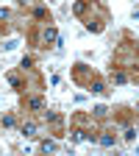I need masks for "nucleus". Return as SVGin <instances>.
<instances>
[{
	"label": "nucleus",
	"mask_w": 139,
	"mask_h": 156,
	"mask_svg": "<svg viewBox=\"0 0 139 156\" xmlns=\"http://www.w3.org/2000/svg\"><path fill=\"white\" fill-rule=\"evenodd\" d=\"M111 78H114V84H125V81H128V75H125L123 67H114V70H111Z\"/></svg>",
	"instance_id": "f257e3e1"
},
{
	"label": "nucleus",
	"mask_w": 139,
	"mask_h": 156,
	"mask_svg": "<svg viewBox=\"0 0 139 156\" xmlns=\"http://www.w3.org/2000/svg\"><path fill=\"white\" fill-rule=\"evenodd\" d=\"M23 134H25V136H36V126H33V123H25V126H23Z\"/></svg>",
	"instance_id": "39448f33"
},
{
	"label": "nucleus",
	"mask_w": 139,
	"mask_h": 156,
	"mask_svg": "<svg viewBox=\"0 0 139 156\" xmlns=\"http://www.w3.org/2000/svg\"><path fill=\"white\" fill-rule=\"evenodd\" d=\"M97 142H103V145H114V136H109V134H106V136H97Z\"/></svg>",
	"instance_id": "6e6552de"
},
{
	"label": "nucleus",
	"mask_w": 139,
	"mask_h": 156,
	"mask_svg": "<svg viewBox=\"0 0 139 156\" xmlns=\"http://www.w3.org/2000/svg\"><path fill=\"white\" fill-rule=\"evenodd\" d=\"M45 42H58V34H56V28H45Z\"/></svg>",
	"instance_id": "20e7f679"
},
{
	"label": "nucleus",
	"mask_w": 139,
	"mask_h": 156,
	"mask_svg": "<svg viewBox=\"0 0 139 156\" xmlns=\"http://www.w3.org/2000/svg\"><path fill=\"white\" fill-rule=\"evenodd\" d=\"M45 120H50V123H56V126H58V123H61V117H58L56 112H45Z\"/></svg>",
	"instance_id": "0eeeda50"
},
{
	"label": "nucleus",
	"mask_w": 139,
	"mask_h": 156,
	"mask_svg": "<svg viewBox=\"0 0 139 156\" xmlns=\"http://www.w3.org/2000/svg\"><path fill=\"white\" fill-rule=\"evenodd\" d=\"M89 89L97 92V95H103V92H106V84H103V81H89Z\"/></svg>",
	"instance_id": "7ed1b4c3"
},
{
	"label": "nucleus",
	"mask_w": 139,
	"mask_h": 156,
	"mask_svg": "<svg viewBox=\"0 0 139 156\" xmlns=\"http://www.w3.org/2000/svg\"><path fill=\"white\" fill-rule=\"evenodd\" d=\"M3 20H9V11H6V9H0V23H3Z\"/></svg>",
	"instance_id": "9b49d317"
},
{
	"label": "nucleus",
	"mask_w": 139,
	"mask_h": 156,
	"mask_svg": "<svg viewBox=\"0 0 139 156\" xmlns=\"http://www.w3.org/2000/svg\"><path fill=\"white\" fill-rule=\"evenodd\" d=\"M42 151H56V142H50V140H45V142H42Z\"/></svg>",
	"instance_id": "9d476101"
},
{
	"label": "nucleus",
	"mask_w": 139,
	"mask_h": 156,
	"mask_svg": "<svg viewBox=\"0 0 139 156\" xmlns=\"http://www.w3.org/2000/svg\"><path fill=\"white\" fill-rule=\"evenodd\" d=\"M28 106H31V109H45L42 98H31V101H28Z\"/></svg>",
	"instance_id": "423d86ee"
},
{
	"label": "nucleus",
	"mask_w": 139,
	"mask_h": 156,
	"mask_svg": "<svg viewBox=\"0 0 139 156\" xmlns=\"http://www.w3.org/2000/svg\"><path fill=\"white\" fill-rule=\"evenodd\" d=\"M106 114H109L106 106H97V109H95V117H106Z\"/></svg>",
	"instance_id": "1a4fd4ad"
},
{
	"label": "nucleus",
	"mask_w": 139,
	"mask_h": 156,
	"mask_svg": "<svg viewBox=\"0 0 139 156\" xmlns=\"http://www.w3.org/2000/svg\"><path fill=\"white\" fill-rule=\"evenodd\" d=\"M19 3H23V6H28V3H31V0H19Z\"/></svg>",
	"instance_id": "f8f14e48"
},
{
	"label": "nucleus",
	"mask_w": 139,
	"mask_h": 156,
	"mask_svg": "<svg viewBox=\"0 0 139 156\" xmlns=\"http://www.w3.org/2000/svg\"><path fill=\"white\" fill-rule=\"evenodd\" d=\"M33 17L42 20V23H50V11H47L45 6H36V9H33Z\"/></svg>",
	"instance_id": "f03ea898"
}]
</instances>
